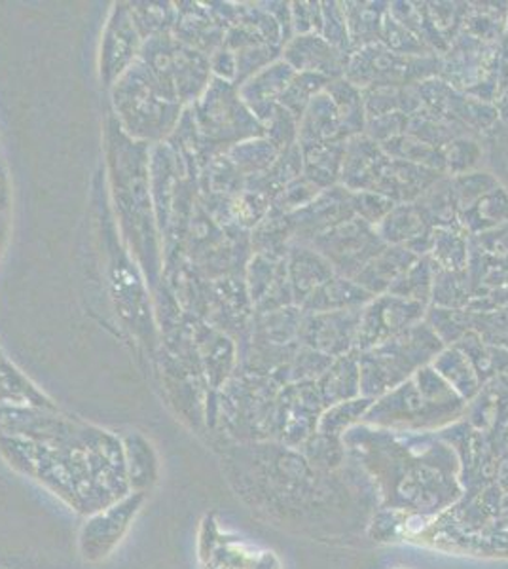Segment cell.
Segmentation results:
<instances>
[{
    "label": "cell",
    "mask_w": 508,
    "mask_h": 569,
    "mask_svg": "<svg viewBox=\"0 0 508 569\" xmlns=\"http://www.w3.org/2000/svg\"><path fill=\"white\" fill-rule=\"evenodd\" d=\"M418 259L405 247L387 246L355 276L353 281L372 297L386 295L391 284Z\"/></svg>",
    "instance_id": "cell-12"
},
{
    "label": "cell",
    "mask_w": 508,
    "mask_h": 569,
    "mask_svg": "<svg viewBox=\"0 0 508 569\" xmlns=\"http://www.w3.org/2000/svg\"><path fill=\"white\" fill-rule=\"evenodd\" d=\"M384 160L386 152L370 137L359 136L349 139L346 142V154L341 166V187L348 188L349 192L370 190Z\"/></svg>",
    "instance_id": "cell-10"
},
{
    "label": "cell",
    "mask_w": 508,
    "mask_h": 569,
    "mask_svg": "<svg viewBox=\"0 0 508 569\" xmlns=\"http://www.w3.org/2000/svg\"><path fill=\"white\" fill-rule=\"evenodd\" d=\"M432 369L437 370L440 378H446L448 382L454 383L457 391H461L464 395L477 391L478 380L475 365L457 346H446L445 350L435 357Z\"/></svg>",
    "instance_id": "cell-25"
},
{
    "label": "cell",
    "mask_w": 508,
    "mask_h": 569,
    "mask_svg": "<svg viewBox=\"0 0 508 569\" xmlns=\"http://www.w3.org/2000/svg\"><path fill=\"white\" fill-rule=\"evenodd\" d=\"M349 201H351V209H353L355 217L365 220L373 228L380 224L381 220L386 219L389 211H391L397 203L389 200L386 196L378 194V192H370V190H360V192H349Z\"/></svg>",
    "instance_id": "cell-31"
},
{
    "label": "cell",
    "mask_w": 508,
    "mask_h": 569,
    "mask_svg": "<svg viewBox=\"0 0 508 569\" xmlns=\"http://www.w3.org/2000/svg\"><path fill=\"white\" fill-rule=\"evenodd\" d=\"M501 52V90H505L508 86V37L502 40Z\"/></svg>",
    "instance_id": "cell-34"
},
{
    "label": "cell",
    "mask_w": 508,
    "mask_h": 569,
    "mask_svg": "<svg viewBox=\"0 0 508 569\" xmlns=\"http://www.w3.org/2000/svg\"><path fill=\"white\" fill-rule=\"evenodd\" d=\"M472 287H470L469 272H448L435 268V283H432L431 306L445 310H467Z\"/></svg>",
    "instance_id": "cell-24"
},
{
    "label": "cell",
    "mask_w": 508,
    "mask_h": 569,
    "mask_svg": "<svg viewBox=\"0 0 508 569\" xmlns=\"http://www.w3.org/2000/svg\"><path fill=\"white\" fill-rule=\"evenodd\" d=\"M507 26L508 2H469L461 33L486 44H502Z\"/></svg>",
    "instance_id": "cell-19"
},
{
    "label": "cell",
    "mask_w": 508,
    "mask_h": 569,
    "mask_svg": "<svg viewBox=\"0 0 508 569\" xmlns=\"http://www.w3.org/2000/svg\"><path fill=\"white\" fill-rule=\"evenodd\" d=\"M360 310L303 313L300 330L306 343L322 356L349 353L357 342Z\"/></svg>",
    "instance_id": "cell-5"
},
{
    "label": "cell",
    "mask_w": 508,
    "mask_h": 569,
    "mask_svg": "<svg viewBox=\"0 0 508 569\" xmlns=\"http://www.w3.org/2000/svg\"><path fill=\"white\" fill-rule=\"evenodd\" d=\"M467 327L491 348L508 350V306L496 311H467Z\"/></svg>",
    "instance_id": "cell-27"
},
{
    "label": "cell",
    "mask_w": 508,
    "mask_h": 569,
    "mask_svg": "<svg viewBox=\"0 0 508 569\" xmlns=\"http://www.w3.org/2000/svg\"><path fill=\"white\" fill-rule=\"evenodd\" d=\"M432 283H435V266L425 254L419 257L389 289V295L412 300L429 308L432 300Z\"/></svg>",
    "instance_id": "cell-22"
},
{
    "label": "cell",
    "mask_w": 508,
    "mask_h": 569,
    "mask_svg": "<svg viewBox=\"0 0 508 569\" xmlns=\"http://www.w3.org/2000/svg\"><path fill=\"white\" fill-rule=\"evenodd\" d=\"M341 7L348 21L351 52L380 42L381 23L389 2H341Z\"/></svg>",
    "instance_id": "cell-18"
},
{
    "label": "cell",
    "mask_w": 508,
    "mask_h": 569,
    "mask_svg": "<svg viewBox=\"0 0 508 569\" xmlns=\"http://www.w3.org/2000/svg\"><path fill=\"white\" fill-rule=\"evenodd\" d=\"M380 42L386 46L387 50L402 53V56H432L431 50L412 31H408L400 21L392 18L389 7H387L386 18L381 23Z\"/></svg>",
    "instance_id": "cell-28"
},
{
    "label": "cell",
    "mask_w": 508,
    "mask_h": 569,
    "mask_svg": "<svg viewBox=\"0 0 508 569\" xmlns=\"http://www.w3.org/2000/svg\"><path fill=\"white\" fill-rule=\"evenodd\" d=\"M335 276V268L321 252L316 251L308 243L297 241V246L292 249V260H290V278H292V291L300 308L308 302V298L313 292L319 291L322 284Z\"/></svg>",
    "instance_id": "cell-13"
},
{
    "label": "cell",
    "mask_w": 508,
    "mask_h": 569,
    "mask_svg": "<svg viewBox=\"0 0 508 569\" xmlns=\"http://www.w3.org/2000/svg\"><path fill=\"white\" fill-rule=\"evenodd\" d=\"M295 27L298 34H321V2H302L295 4Z\"/></svg>",
    "instance_id": "cell-32"
},
{
    "label": "cell",
    "mask_w": 508,
    "mask_h": 569,
    "mask_svg": "<svg viewBox=\"0 0 508 569\" xmlns=\"http://www.w3.org/2000/svg\"><path fill=\"white\" fill-rule=\"evenodd\" d=\"M308 246L321 252L338 276L349 279H353L381 249L387 247L376 232V228L359 217H351L329 232L321 233Z\"/></svg>",
    "instance_id": "cell-3"
},
{
    "label": "cell",
    "mask_w": 508,
    "mask_h": 569,
    "mask_svg": "<svg viewBox=\"0 0 508 569\" xmlns=\"http://www.w3.org/2000/svg\"><path fill=\"white\" fill-rule=\"evenodd\" d=\"M501 44H486L459 33L448 52L440 56V74L446 84L465 96L496 103L501 93Z\"/></svg>",
    "instance_id": "cell-2"
},
{
    "label": "cell",
    "mask_w": 508,
    "mask_h": 569,
    "mask_svg": "<svg viewBox=\"0 0 508 569\" xmlns=\"http://www.w3.org/2000/svg\"><path fill=\"white\" fill-rule=\"evenodd\" d=\"M469 233L459 224L432 228L429 259L438 270L464 272L469 266Z\"/></svg>",
    "instance_id": "cell-16"
},
{
    "label": "cell",
    "mask_w": 508,
    "mask_h": 569,
    "mask_svg": "<svg viewBox=\"0 0 508 569\" xmlns=\"http://www.w3.org/2000/svg\"><path fill=\"white\" fill-rule=\"evenodd\" d=\"M440 56H402L386 46H365L349 56L343 78L360 91L373 88H412L440 74Z\"/></svg>",
    "instance_id": "cell-1"
},
{
    "label": "cell",
    "mask_w": 508,
    "mask_h": 569,
    "mask_svg": "<svg viewBox=\"0 0 508 569\" xmlns=\"http://www.w3.org/2000/svg\"><path fill=\"white\" fill-rule=\"evenodd\" d=\"M497 123L501 126L502 130L508 131V86L501 90L499 98L496 99Z\"/></svg>",
    "instance_id": "cell-33"
},
{
    "label": "cell",
    "mask_w": 508,
    "mask_h": 569,
    "mask_svg": "<svg viewBox=\"0 0 508 569\" xmlns=\"http://www.w3.org/2000/svg\"><path fill=\"white\" fill-rule=\"evenodd\" d=\"M348 141L335 101L327 90L321 91L298 120V144L306 147V144Z\"/></svg>",
    "instance_id": "cell-11"
},
{
    "label": "cell",
    "mask_w": 508,
    "mask_h": 569,
    "mask_svg": "<svg viewBox=\"0 0 508 569\" xmlns=\"http://www.w3.org/2000/svg\"><path fill=\"white\" fill-rule=\"evenodd\" d=\"M482 142L486 150L484 168L489 169L508 190V131L497 123L488 136L482 137Z\"/></svg>",
    "instance_id": "cell-29"
},
{
    "label": "cell",
    "mask_w": 508,
    "mask_h": 569,
    "mask_svg": "<svg viewBox=\"0 0 508 569\" xmlns=\"http://www.w3.org/2000/svg\"><path fill=\"white\" fill-rule=\"evenodd\" d=\"M380 147L392 160L437 169V171H440V173L445 176L442 150L437 149V147H431V144H427V142L419 141L418 137L402 133V136L392 137L389 141L381 142Z\"/></svg>",
    "instance_id": "cell-21"
},
{
    "label": "cell",
    "mask_w": 508,
    "mask_h": 569,
    "mask_svg": "<svg viewBox=\"0 0 508 569\" xmlns=\"http://www.w3.org/2000/svg\"><path fill=\"white\" fill-rule=\"evenodd\" d=\"M427 306L395 295H378L360 308L359 330L355 350L368 351L389 342L416 325L424 323Z\"/></svg>",
    "instance_id": "cell-4"
},
{
    "label": "cell",
    "mask_w": 508,
    "mask_h": 569,
    "mask_svg": "<svg viewBox=\"0 0 508 569\" xmlns=\"http://www.w3.org/2000/svg\"><path fill=\"white\" fill-rule=\"evenodd\" d=\"M459 227L469 236L489 232L494 228L508 224V190L499 187L489 190L480 200L475 201L467 211L457 217Z\"/></svg>",
    "instance_id": "cell-17"
},
{
    "label": "cell",
    "mask_w": 508,
    "mask_h": 569,
    "mask_svg": "<svg viewBox=\"0 0 508 569\" xmlns=\"http://www.w3.org/2000/svg\"><path fill=\"white\" fill-rule=\"evenodd\" d=\"M351 217H355V213L349 201L348 188L341 184L327 188L309 206L298 211V241L311 243L321 233L329 232Z\"/></svg>",
    "instance_id": "cell-8"
},
{
    "label": "cell",
    "mask_w": 508,
    "mask_h": 569,
    "mask_svg": "<svg viewBox=\"0 0 508 569\" xmlns=\"http://www.w3.org/2000/svg\"><path fill=\"white\" fill-rule=\"evenodd\" d=\"M372 295L355 283L353 279L336 273L335 278L322 284L319 291L308 298L302 306L303 313H325V311L360 310L372 300Z\"/></svg>",
    "instance_id": "cell-14"
},
{
    "label": "cell",
    "mask_w": 508,
    "mask_h": 569,
    "mask_svg": "<svg viewBox=\"0 0 508 569\" xmlns=\"http://www.w3.org/2000/svg\"><path fill=\"white\" fill-rule=\"evenodd\" d=\"M327 93L332 98L336 109L340 112L341 126H343L348 139L365 136V131H367V110H365L362 91L341 77L330 80V84L327 86Z\"/></svg>",
    "instance_id": "cell-20"
},
{
    "label": "cell",
    "mask_w": 508,
    "mask_h": 569,
    "mask_svg": "<svg viewBox=\"0 0 508 569\" xmlns=\"http://www.w3.org/2000/svg\"><path fill=\"white\" fill-rule=\"evenodd\" d=\"M330 84V78L313 74V72H297L295 78L290 80L289 88L285 90L283 103L289 110V114L300 120L303 110L308 109V104L327 90Z\"/></svg>",
    "instance_id": "cell-26"
},
{
    "label": "cell",
    "mask_w": 508,
    "mask_h": 569,
    "mask_svg": "<svg viewBox=\"0 0 508 569\" xmlns=\"http://www.w3.org/2000/svg\"><path fill=\"white\" fill-rule=\"evenodd\" d=\"M349 56L351 53L341 52L321 34H298L287 50V63L297 72H313L336 80L346 74Z\"/></svg>",
    "instance_id": "cell-9"
},
{
    "label": "cell",
    "mask_w": 508,
    "mask_h": 569,
    "mask_svg": "<svg viewBox=\"0 0 508 569\" xmlns=\"http://www.w3.org/2000/svg\"><path fill=\"white\" fill-rule=\"evenodd\" d=\"M442 173L437 169L424 168L416 163L392 160L386 154V160L376 173L370 192L386 196L395 203H410L418 200L427 188L442 179Z\"/></svg>",
    "instance_id": "cell-6"
},
{
    "label": "cell",
    "mask_w": 508,
    "mask_h": 569,
    "mask_svg": "<svg viewBox=\"0 0 508 569\" xmlns=\"http://www.w3.org/2000/svg\"><path fill=\"white\" fill-rule=\"evenodd\" d=\"M322 7V39L341 50L351 53V40H349L348 21L341 2H321Z\"/></svg>",
    "instance_id": "cell-30"
},
{
    "label": "cell",
    "mask_w": 508,
    "mask_h": 569,
    "mask_svg": "<svg viewBox=\"0 0 508 569\" xmlns=\"http://www.w3.org/2000/svg\"><path fill=\"white\" fill-rule=\"evenodd\" d=\"M376 232L386 246L405 247L416 257L429 254L432 227L416 201L397 203L376 227Z\"/></svg>",
    "instance_id": "cell-7"
},
{
    "label": "cell",
    "mask_w": 508,
    "mask_h": 569,
    "mask_svg": "<svg viewBox=\"0 0 508 569\" xmlns=\"http://www.w3.org/2000/svg\"><path fill=\"white\" fill-rule=\"evenodd\" d=\"M303 177L317 188L340 184L341 166L346 154V142H325V144H306L302 147Z\"/></svg>",
    "instance_id": "cell-15"
},
{
    "label": "cell",
    "mask_w": 508,
    "mask_h": 569,
    "mask_svg": "<svg viewBox=\"0 0 508 569\" xmlns=\"http://www.w3.org/2000/svg\"><path fill=\"white\" fill-rule=\"evenodd\" d=\"M442 160L446 177L464 176L469 171L482 169L486 162L482 137H457L442 149Z\"/></svg>",
    "instance_id": "cell-23"
}]
</instances>
